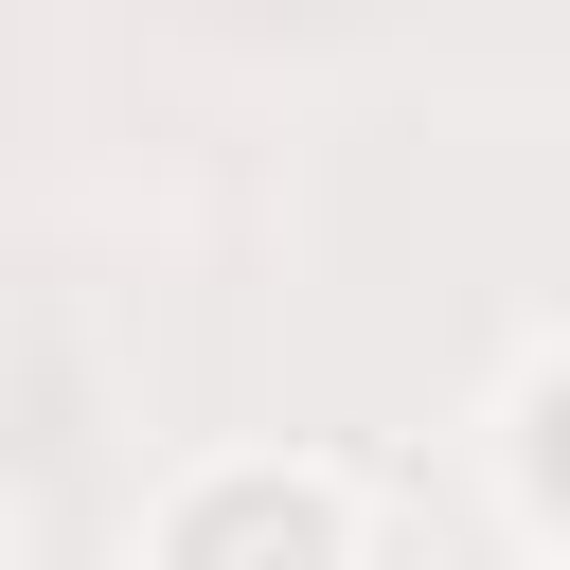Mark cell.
Here are the masks:
<instances>
[{
  "label": "cell",
  "instance_id": "cell-1",
  "mask_svg": "<svg viewBox=\"0 0 570 570\" xmlns=\"http://www.w3.org/2000/svg\"><path fill=\"white\" fill-rule=\"evenodd\" d=\"M142 570H356V499H338V463L232 445L142 517Z\"/></svg>",
  "mask_w": 570,
  "mask_h": 570
}]
</instances>
